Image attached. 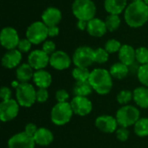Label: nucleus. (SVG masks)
Segmentation results:
<instances>
[{
  "mask_svg": "<svg viewBox=\"0 0 148 148\" xmlns=\"http://www.w3.org/2000/svg\"><path fill=\"white\" fill-rule=\"evenodd\" d=\"M124 18L131 28H140L148 21V5L143 2H132L125 10Z\"/></svg>",
  "mask_w": 148,
  "mask_h": 148,
  "instance_id": "obj_1",
  "label": "nucleus"
},
{
  "mask_svg": "<svg viewBox=\"0 0 148 148\" xmlns=\"http://www.w3.org/2000/svg\"><path fill=\"white\" fill-rule=\"evenodd\" d=\"M93 89L99 95H108L113 87V79L110 72L104 69H95L90 73L88 79Z\"/></svg>",
  "mask_w": 148,
  "mask_h": 148,
  "instance_id": "obj_2",
  "label": "nucleus"
},
{
  "mask_svg": "<svg viewBox=\"0 0 148 148\" xmlns=\"http://www.w3.org/2000/svg\"><path fill=\"white\" fill-rule=\"evenodd\" d=\"M72 12L78 20L88 22L95 18L96 6L92 0H75L72 4Z\"/></svg>",
  "mask_w": 148,
  "mask_h": 148,
  "instance_id": "obj_3",
  "label": "nucleus"
},
{
  "mask_svg": "<svg viewBox=\"0 0 148 148\" xmlns=\"http://www.w3.org/2000/svg\"><path fill=\"white\" fill-rule=\"evenodd\" d=\"M74 112L70 103L58 102L51 109L50 118L52 122L56 126H63L69 122Z\"/></svg>",
  "mask_w": 148,
  "mask_h": 148,
  "instance_id": "obj_4",
  "label": "nucleus"
},
{
  "mask_svg": "<svg viewBox=\"0 0 148 148\" xmlns=\"http://www.w3.org/2000/svg\"><path fill=\"white\" fill-rule=\"evenodd\" d=\"M16 101L21 107L30 108L36 101V91L35 88L28 83H19L16 89Z\"/></svg>",
  "mask_w": 148,
  "mask_h": 148,
  "instance_id": "obj_5",
  "label": "nucleus"
},
{
  "mask_svg": "<svg viewBox=\"0 0 148 148\" xmlns=\"http://www.w3.org/2000/svg\"><path fill=\"white\" fill-rule=\"evenodd\" d=\"M140 110L136 107L125 105L117 111L115 118L118 125L122 127H128L140 120Z\"/></svg>",
  "mask_w": 148,
  "mask_h": 148,
  "instance_id": "obj_6",
  "label": "nucleus"
},
{
  "mask_svg": "<svg viewBox=\"0 0 148 148\" xmlns=\"http://www.w3.org/2000/svg\"><path fill=\"white\" fill-rule=\"evenodd\" d=\"M49 36V28L42 21L32 23L26 30V38L32 44H40L44 42Z\"/></svg>",
  "mask_w": 148,
  "mask_h": 148,
  "instance_id": "obj_7",
  "label": "nucleus"
},
{
  "mask_svg": "<svg viewBox=\"0 0 148 148\" xmlns=\"http://www.w3.org/2000/svg\"><path fill=\"white\" fill-rule=\"evenodd\" d=\"M72 59L75 67L88 68L95 62V49L88 46H81L75 49Z\"/></svg>",
  "mask_w": 148,
  "mask_h": 148,
  "instance_id": "obj_8",
  "label": "nucleus"
},
{
  "mask_svg": "<svg viewBox=\"0 0 148 148\" xmlns=\"http://www.w3.org/2000/svg\"><path fill=\"white\" fill-rule=\"evenodd\" d=\"M19 106L18 102L13 99L2 101L0 103V120L3 122H7L15 119L18 114Z\"/></svg>",
  "mask_w": 148,
  "mask_h": 148,
  "instance_id": "obj_9",
  "label": "nucleus"
},
{
  "mask_svg": "<svg viewBox=\"0 0 148 148\" xmlns=\"http://www.w3.org/2000/svg\"><path fill=\"white\" fill-rule=\"evenodd\" d=\"M20 39L17 31L12 27H4L1 30L0 42L7 50L15 49L17 48Z\"/></svg>",
  "mask_w": 148,
  "mask_h": 148,
  "instance_id": "obj_10",
  "label": "nucleus"
},
{
  "mask_svg": "<svg viewBox=\"0 0 148 148\" xmlns=\"http://www.w3.org/2000/svg\"><path fill=\"white\" fill-rule=\"evenodd\" d=\"M28 63L35 70L43 69L49 63V56L42 49H35L29 55Z\"/></svg>",
  "mask_w": 148,
  "mask_h": 148,
  "instance_id": "obj_11",
  "label": "nucleus"
},
{
  "mask_svg": "<svg viewBox=\"0 0 148 148\" xmlns=\"http://www.w3.org/2000/svg\"><path fill=\"white\" fill-rule=\"evenodd\" d=\"M74 114L79 116H86L89 114L93 109L92 102L83 96H75L70 102Z\"/></svg>",
  "mask_w": 148,
  "mask_h": 148,
  "instance_id": "obj_12",
  "label": "nucleus"
},
{
  "mask_svg": "<svg viewBox=\"0 0 148 148\" xmlns=\"http://www.w3.org/2000/svg\"><path fill=\"white\" fill-rule=\"evenodd\" d=\"M35 145L34 138L24 132L13 135L8 141L9 148H35Z\"/></svg>",
  "mask_w": 148,
  "mask_h": 148,
  "instance_id": "obj_13",
  "label": "nucleus"
},
{
  "mask_svg": "<svg viewBox=\"0 0 148 148\" xmlns=\"http://www.w3.org/2000/svg\"><path fill=\"white\" fill-rule=\"evenodd\" d=\"M49 64L55 69L64 70L69 68L71 64V59L66 52L62 50H57L49 56Z\"/></svg>",
  "mask_w": 148,
  "mask_h": 148,
  "instance_id": "obj_14",
  "label": "nucleus"
},
{
  "mask_svg": "<svg viewBox=\"0 0 148 148\" xmlns=\"http://www.w3.org/2000/svg\"><path fill=\"white\" fill-rule=\"evenodd\" d=\"M118 122L116 118L110 115H101L96 118L95 127L101 132L106 134H112L116 132Z\"/></svg>",
  "mask_w": 148,
  "mask_h": 148,
  "instance_id": "obj_15",
  "label": "nucleus"
},
{
  "mask_svg": "<svg viewBox=\"0 0 148 148\" xmlns=\"http://www.w3.org/2000/svg\"><path fill=\"white\" fill-rule=\"evenodd\" d=\"M87 31L91 36L101 37L107 33L108 29H107L105 21L100 18L95 17L88 22Z\"/></svg>",
  "mask_w": 148,
  "mask_h": 148,
  "instance_id": "obj_16",
  "label": "nucleus"
},
{
  "mask_svg": "<svg viewBox=\"0 0 148 148\" xmlns=\"http://www.w3.org/2000/svg\"><path fill=\"white\" fill-rule=\"evenodd\" d=\"M42 20L48 27L56 26L62 20V12L56 7H49L42 14Z\"/></svg>",
  "mask_w": 148,
  "mask_h": 148,
  "instance_id": "obj_17",
  "label": "nucleus"
},
{
  "mask_svg": "<svg viewBox=\"0 0 148 148\" xmlns=\"http://www.w3.org/2000/svg\"><path fill=\"white\" fill-rule=\"evenodd\" d=\"M22 61V53L17 49L8 50L2 57V65L9 69L17 67Z\"/></svg>",
  "mask_w": 148,
  "mask_h": 148,
  "instance_id": "obj_18",
  "label": "nucleus"
},
{
  "mask_svg": "<svg viewBox=\"0 0 148 148\" xmlns=\"http://www.w3.org/2000/svg\"><path fill=\"white\" fill-rule=\"evenodd\" d=\"M32 80L35 85L39 88H48L51 85L52 76L48 71L44 69H40L36 70Z\"/></svg>",
  "mask_w": 148,
  "mask_h": 148,
  "instance_id": "obj_19",
  "label": "nucleus"
},
{
  "mask_svg": "<svg viewBox=\"0 0 148 148\" xmlns=\"http://www.w3.org/2000/svg\"><path fill=\"white\" fill-rule=\"evenodd\" d=\"M118 56L121 62L127 66H130L136 60L135 49L128 44H124L121 46L120 51L118 52Z\"/></svg>",
  "mask_w": 148,
  "mask_h": 148,
  "instance_id": "obj_20",
  "label": "nucleus"
},
{
  "mask_svg": "<svg viewBox=\"0 0 148 148\" xmlns=\"http://www.w3.org/2000/svg\"><path fill=\"white\" fill-rule=\"evenodd\" d=\"M33 138L35 140L36 144L42 147H47L50 145L54 140V135L52 132L45 127L38 128Z\"/></svg>",
  "mask_w": 148,
  "mask_h": 148,
  "instance_id": "obj_21",
  "label": "nucleus"
},
{
  "mask_svg": "<svg viewBox=\"0 0 148 148\" xmlns=\"http://www.w3.org/2000/svg\"><path fill=\"white\" fill-rule=\"evenodd\" d=\"M127 0H105L104 8L109 14L120 15L127 7Z\"/></svg>",
  "mask_w": 148,
  "mask_h": 148,
  "instance_id": "obj_22",
  "label": "nucleus"
},
{
  "mask_svg": "<svg viewBox=\"0 0 148 148\" xmlns=\"http://www.w3.org/2000/svg\"><path fill=\"white\" fill-rule=\"evenodd\" d=\"M34 73L35 72H33V68L29 63H23L16 69V79L21 83L28 82L33 79Z\"/></svg>",
  "mask_w": 148,
  "mask_h": 148,
  "instance_id": "obj_23",
  "label": "nucleus"
},
{
  "mask_svg": "<svg viewBox=\"0 0 148 148\" xmlns=\"http://www.w3.org/2000/svg\"><path fill=\"white\" fill-rule=\"evenodd\" d=\"M133 94V100L139 107L142 108H148V88L145 86L136 88L134 90Z\"/></svg>",
  "mask_w": 148,
  "mask_h": 148,
  "instance_id": "obj_24",
  "label": "nucleus"
},
{
  "mask_svg": "<svg viewBox=\"0 0 148 148\" xmlns=\"http://www.w3.org/2000/svg\"><path fill=\"white\" fill-rule=\"evenodd\" d=\"M93 88L90 85L88 81L86 82H76L73 88V93L75 96H83L87 97L91 95L93 91Z\"/></svg>",
  "mask_w": 148,
  "mask_h": 148,
  "instance_id": "obj_25",
  "label": "nucleus"
},
{
  "mask_svg": "<svg viewBox=\"0 0 148 148\" xmlns=\"http://www.w3.org/2000/svg\"><path fill=\"white\" fill-rule=\"evenodd\" d=\"M128 66L125 65L124 63L119 62H115L114 63L109 69L110 75H112V77L115 78V79H119L121 80L123 78H125L127 74H128Z\"/></svg>",
  "mask_w": 148,
  "mask_h": 148,
  "instance_id": "obj_26",
  "label": "nucleus"
},
{
  "mask_svg": "<svg viewBox=\"0 0 148 148\" xmlns=\"http://www.w3.org/2000/svg\"><path fill=\"white\" fill-rule=\"evenodd\" d=\"M134 133L139 137L148 136V118H140L134 124Z\"/></svg>",
  "mask_w": 148,
  "mask_h": 148,
  "instance_id": "obj_27",
  "label": "nucleus"
},
{
  "mask_svg": "<svg viewBox=\"0 0 148 148\" xmlns=\"http://www.w3.org/2000/svg\"><path fill=\"white\" fill-rule=\"evenodd\" d=\"M90 73L88 68L75 67L72 71V76L76 82H86L88 81Z\"/></svg>",
  "mask_w": 148,
  "mask_h": 148,
  "instance_id": "obj_28",
  "label": "nucleus"
},
{
  "mask_svg": "<svg viewBox=\"0 0 148 148\" xmlns=\"http://www.w3.org/2000/svg\"><path fill=\"white\" fill-rule=\"evenodd\" d=\"M105 23H106L108 30L112 32V31L116 30L120 27V25H121V18L119 17V15L109 14L106 17Z\"/></svg>",
  "mask_w": 148,
  "mask_h": 148,
  "instance_id": "obj_29",
  "label": "nucleus"
},
{
  "mask_svg": "<svg viewBox=\"0 0 148 148\" xmlns=\"http://www.w3.org/2000/svg\"><path fill=\"white\" fill-rule=\"evenodd\" d=\"M135 57L136 61L141 65L148 63V48L140 47L135 49Z\"/></svg>",
  "mask_w": 148,
  "mask_h": 148,
  "instance_id": "obj_30",
  "label": "nucleus"
},
{
  "mask_svg": "<svg viewBox=\"0 0 148 148\" xmlns=\"http://www.w3.org/2000/svg\"><path fill=\"white\" fill-rule=\"evenodd\" d=\"M109 53L103 48H98L95 49V61L97 63L102 64L108 62Z\"/></svg>",
  "mask_w": 148,
  "mask_h": 148,
  "instance_id": "obj_31",
  "label": "nucleus"
},
{
  "mask_svg": "<svg viewBox=\"0 0 148 148\" xmlns=\"http://www.w3.org/2000/svg\"><path fill=\"white\" fill-rule=\"evenodd\" d=\"M132 99H134V94L130 90H121L117 95V101L121 105H127L132 101Z\"/></svg>",
  "mask_w": 148,
  "mask_h": 148,
  "instance_id": "obj_32",
  "label": "nucleus"
},
{
  "mask_svg": "<svg viewBox=\"0 0 148 148\" xmlns=\"http://www.w3.org/2000/svg\"><path fill=\"white\" fill-rule=\"evenodd\" d=\"M138 79L143 86L148 88V63L141 65L139 68Z\"/></svg>",
  "mask_w": 148,
  "mask_h": 148,
  "instance_id": "obj_33",
  "label": "nucleus"
},
{
  "mask_svg": "<svg viewBox=\"0 0 148 148\" xmlns=\"http://www.w3.org/2000/svg\"><path fill=\"white\" fill-rule=\"evenodd\" d=\"M121 42L116 40V39H109L106 44H105V49L109 53V54H114L116 52H119L121 48Z\"/></svg>",
  "mask_w": 148,
  "mask_h": 148,
  "instance_id": "obj_34",
  "label": "nucleus"
},
{
  "mask_svg": "<svg viewBox=\"0 0 148 148\" xmlns=\"http://www.w3.org/2000/svg\"><path fill=\"white\" fill-rule=\"evenodd\" d=\"M31 45H32V43L29 40H28L27 38H23V39H20L16 49L21 53H27L30 50Z\"/></svg>",
  "mask_w": 148,
  "mask_h": 148,
  "instance_id": "obj_35",
  "label": "nucleus"
},
{
  "mask_svg": "<svg viewBox=\"0 0 148 148\" xmlns=\"http://www.w3.org/2000/svg\"><path fill=\"white\" fill-rule=\"evenodd\" d=\"M116 138L121 141V142H125L128 140L129 137V131L127 130V127H121L120 128H117L116 130Z\"/></svg>",
  "mask_w": 148,
  "mask_h": 148,
  "instance_id": "obj_36",
  "label": "nucleus"
},
{
  "mask_svg": "<svg viewBox=\"0 0 148 148\" xmlns=\"http://www.w3.org/2000/svg\"><path fill=\"white\" fill-rule=\"evenodd\" d=\"M42 50L47 53L49 56L52 55L53 53H55L56 50V43L53 41H49V40H46L43 44H42Z\"/></svg>",
  "mask_w": 148,
  "mask_h": 148,
  "instance_id": "obj_37",
  "label": "nucleus"
},
{
  "mask_svg": "<svg viewBox=\"0 0 148 148\" xmlns=\"http://www.w3.org/2000/svg\"><path fill=\"white\" fill-rule=\"evenodd\" d=\"M49 98V93L47 88H39L36 91V101L40 103H43L47 101Z\"/></svg>",
  "mask_w": 148,
  "mask_h": 148,
  "instance_id": "obj_38",
  "label": "nucleus"
},
{
  "mask_svg": "<svg viewBox=\"0 0 148 148\" xmlns=\"http://www.w3.org/2000/svg\"><path fill=\"white\" fill-rule=\"evenodd\" d=\"M69 97V95L65 89H59L56 93V99L58 102H67Z\"/></svg>",
  "mask_w": 148,
  "mask_h": 148,
  "instance_id": "obj_39",
  "label": "nucleus"
},
{
  "mask_svg": "<svg viewBox=\"0 0 148 148\" xmlns=\"http://www.w3.org/2000/svg\"><path fill=\"white\" fill-rule=\"evenodd\" d=\"M11 95H12V92L8 87H2V88L0 90V97L2 99V101L10 100Z\"/></svg>",
  "mask_w": 148,
  "mask_h": 148,
  "instance_id": "obj_40",
  "label": "nucleus"
},
{
  "mask_svg": "<svg viewBox=\"0 0 148 148\" xmlns=\"http://www.w3.org/2000/svg\"><path fill=\"white\" fill-rule=\"evenodd\" d=\"M37 130H38V128L36 127V126L34 123H28L24 127V133H26L28 135L32 136V137H34V135L36 134Z\"/></svg>",
  "mask_w": 148,
  "mask_h": 148,
  "instance_id": "obj_41",
  "label": "nucleus"
},
{
  "mask_svg": "<svg viewBox=\"0 0 148 148\" xmlns=\"http://www.w3.org/2000/svg\"><path fill=\"white\" fill-rule=\"evenodd\" d=\"M49 28V37H55L59 35L60 29L57 26H52V27H48Z\"/></svg>",
  "mask_w": 148,
  "mask_h": 148,
  "instance_id": "obj_42",
  "label": "nucleus"
},
{
  "mask_svg": "<svg viewBox=\"0 0 148 148\" xmlns=\"http://www.w3.org/2000/svg\"><path fill=\"white\" fill-rule=\"evenodd\" d=\"M77 28L80 30H87V27H88V22L87 21H82V20H78L77 23H76Z\"/></svg>",
  "mask_w": 148,
  "mask_h": 148,
  "instance_id": "obj_43",
  "label": "nucleus"
},
{
  "mask_svg": "<svg viewBox=\"0 0 148 148\" xmlns=\"http://www.w3.org/2000/svg\"><path fill=\"white\" fill-rule=\"evenodd\" d=\"M144 0H133V2H143Z\"/></svg>",
  "mask_w": 148,
  "mask_h": 148,
  "instance_id": "obj_44",
  "label": "nucleus"
},
{
  "mask_svg": "<svg viewBox=\"0 0 148 148\" xmlns=\"http://www.w3.org/2000/svg\"><path fill=\"white\" fill-rule=\"evenodd\" d=\"M144 2H145V3H146L148 5V0H144Z\"/></svg>",
  "mask_w": 148,
  "mask_h": 148,
  "instance_id": "obj_45",
  "label": "nucleus"
}]
</instances>
